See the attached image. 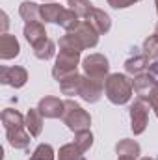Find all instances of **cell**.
<instances>
[{"instance_id":"1","label":"cell","mask_w":158,"mask_h":160,"mask_svg":"<svg viewBox=\"0 0 158 160\" xmlns=\"http://www.w3.org/2000/svg\"><path fill=\"white\" fill-rule=\"evenodd\" d=\"M132 80L128 78L126 75H121V73H114V75H108V78L104 82V93L108 97V101L112 104H126L132 97Z\"/></svg>"},{"instance_id":"2","label":"cell","mask_w":158,"mask_h":160,"mask_svg":"<svg viewBox=\"0 0 158 160\" xmlns=\"http://www.w3.org/2000/svg\"><path fill=\"white\" fill-rule=\"evenodd\" d=\"M62 119L67 125V128L73 130V132L89 130V127H91V118H89V114H87L80 104H77L75 101H71V99L65 101V110H63Z\"/></svg>"},{"instance_id":"3","label":"cell","mask_w":158,"mask_h":160,"mask_svg":"<svg viewBox=\"0 0 158 160\" xmlns=\"http://www.w3.org/2000/svg\"><path fill=\"white\" fill-rule=\"evenodd\" d=\"M80 62V52L77 50H65V48H60V54L56 58V65L52 69V77L60 80L71 73H77V65Z\"/></svg>"},{"instance_id":"4","label":"cell","mask_w":158,"mask_h":160,"mask_svg":"<svg viewBox=\"0 0 158 160\" xmlns=\"http://www.w3.org/2000/svg\"><path fill=\"white\" fill-rule=\"evenodd\" d=\"M82 67H84L86 77H87V78H93V80H102V82H106L108 73H110L108 58L102 56V54H89L87 58H84Z\"/></svg>"},{"instance_id":"5","label":"cell","mask_w":158,"mask_h":160,"mask_svg":"<svg viewBox=\"0 0 158 160\" xmlns=\"http://www.w3.org/2000/svg\"><path fill=\"white\" fill-rule=\"evenodd\" d=\"M147 123H149V102H145V99L140 97L130 106V128L138 136L145 132Z\"/></svg>"},{"instance_id":"6","label":"cell","mask_w":158,"mask_h":160,"mask_svg":"<svg viewBox=\"0 0 158 160\" xmlns=\"http://www.w3.org/2000/svg\"><path fill=\"white\" fill-rule=\"evenodd\" d=\"M28 80V73L24 67H6L2 65L0 67V82L6 84V86H11V88H22Z\"/></svg>"},{"instance_id":"7","label":"cell","mask_w":158,"mask_h":160,"mask_svg":"<svg viewBox=\"0 0 158 160\" xmlns=\"http://www.w3.org/2000/svg\"><path fill=\"white\" fill-rule=\"evenodd\" d=\"M41 114L48 119H56V118H62L63 116V110H65V101H60L58 97H43L39 101V106H37Z\"/></svg>"},{"instance_id":"8","label":"cell","mask_w":158,"mask_h":160,"mask_svg":"<svg viewBox=\"0 0 158 160\" xmlns=\"http://www.w3.org/2000/svg\"><path fill=\"white\" fill-rule=\"evenodd\" d=\"M102 89H104V82L102 80H93V78L84 77L82 89H80V97L86 102H97L102 97Z\"/></svg>"},{"instance_id":"9","label":"cell","mask_w":158,"mask_h":160,"mask_svg":"<svg viewBox=\"0 0 158 160\" xmlns=\"http://www.w3.org/2000/svg\"><path fill=\"white\" fill-rule=\"evenodd\" d=\"M73 34H75V38L80 41V45H82L84 48H93V47L99 43V32H97L87 21L80 22V26L73 32Z\"/></svg>"},{"instance_id":"10","label":"cell","mask_w":158,"mask_h":160,"mask_svg":"<svg viewBox=\"0 0 158 160\" xmlns=\"http://www.w3.org/2000/svg\"><path fill=\"white\" fill-rule=\"evenodd\" d=\"M86 21L99 32V36H101V34H108L110 28H112V19H110V15H108L106 11H102V9H97V8H93V11L87 15Z\"/></svg>"},{"instance_id":"11","label":"cell","mask_w":158,"mask_h":160,"mask_svg":"<svg viewBox=\"0 0 158 160\" xmlns=\"http://www.w3.org/2000/svg\"><path fill=\"white\" fill-rule=\"evenodd\" d=\"M158 84L153 80V77L149 73H141V75H136L134 80H132V88H134V93L141 99L149 97L153 93V89L156 88Z\"/></svg>"},{"instance_id":"12","label":"cell","mask_w":158,"mask_h":160,"mask_svg":"<svg viewBox=\"0 0 158 160\" xmlns=\"http://www.w3.org/2000/svg\"><path fill=\"white\" fill-rule=\"evenodd\" d=\"M21 52V45L15 36L11 34H2L0 38V58L2 60H11V58H17Z\"/></svg>"},{"instance_id":"13","label":"cell","mask_w":158,"mask_h":160,"mask_svg":"<svg viewBox=\"0 0 158 160\" xmlns=\"http://www.w3.org/2000/svg\"><path fill=\"white\" fill-rule=\"evenodd\" d=\"M82 82H84V77H82V75H78V73H71V75L63 77L58 84H60V89H62L63 95L73 97V95H80Z\"/></svg>"},{"instance_id":"14","label":"cell","mask_w":158,"mask_h":160,"mask_svg":"<svg viewBox=\"0 0 158 160\" xmlns=\"http://www.w3.org/2000/svg\"><path fill=\"white\" fill-rule=\"evenodd\" d=\"M24 38L26 41L32 45V47H36V45H39L41 41L47 39V30H45V26H43V22H26V26H24Z\"/></svg>"},{"instance_id":"15","label":"cell","mask_w":158,"mask_h":160,"mask_svg":"<svg viewBox=\"0 0 158 160\" xmlns=\"http://www.w3.org/2000/svg\"><path fill=\"white\" fill-rule=\"evenodd\" d=\"M6 136H7V142H9L11 147H15V149H26L30 145V136L32 134H28L24 130V127H21V128H9V130H6Z\"/></svg>"},{"instance_id":"16","label":"cell","mask_w":158,"mask_h":160,"mask_svg":"<svg viewBox=\"0 0 158 160\" xmlns=\"http://www.w3.org/2000/svg\"><path fill=\"white\" fill-rule=\"evenodd\" d=\"M140 151H141L140 143H138L136 140H128V138L121 140L117 145H116V153H117V157H126V158H138V157H140Z\"/></svg>"},{"instance_id":"17","label":"cell","mask_w":158,"mask_h":160,"mask_svg":"<svg viewBox=\"0 0 158 160\" xmlns=\"http://www.w3.org/2000/svg\"><path fill=\"white\" fill-rule=\"evenodd\" d=\"M145 67H149V58L145 54H134L132 58H128L125 62V71L128 75H134V77L141 75Z\"/></svg>"},{"instance_id":"18","label":"cell","mask_w":158,"mask_h":160,"mask_svg":"<svg viewBox=\"0 0 158 160\" xmlns=\"http://www.w3.org/2000/svg\"><path fill=\"white\" fill-rule=\"evenodd\" d=\"M2 125L6 127V130L21 128V127H26V118H22V114H19L13 108H6L2 112Z\"/></svg>"},{"instance_id":"19","label":"cell","mask_w":158,"mask_h":160,"mask_svg":"<svg viewBox=\"0 0 158 160\" xmlns=\"http://www.w3.org/2000/svg\"><path fill=\"white\" fill-rule=\"evenodd\" d=\"M26 130L37 138L43 130V114H41L37 108H30L28 114H26Z\"/></svg>"},{"instance_id":"20","label":"cell","mask_w":158,"mask_h":160,"mask_svg":"<svg viewBox=\"0 0 158 160\" xmlns=\"http://www.w3.org/2000/svg\"><path fill=\"white\" fill-rule=\"evenodd\" d=\"M19 13L26 22H37L41 19V6H37L36 2L26 0L19 6Z\"/></svg>"},{"instance_id":"21","label":"cell","mask_w":158,"mask_h":160,"mask_svg":"<svg viewBox=\"0 0 158 160\" xmlns=\"http://www.w3.org/2000/svg\"><path fill=\"white\" fill-rule=\"evenodd\" d=\"M63 11L65 9L60 4H54V2L43 4L41 6V21H45V22H56L58 24V21H60V17H62Z\"/></svg>"},{"instance_id":"22","label":"cell","mask_w":158,"mask_h":160,"mask_svg":"<svg viewBox=\"0 0 158 160\" xmlns=\"http://www.w3.org/2000/svg\"><path fill=\"white\" fill-rule=\"evenodd\" d=\"M58 160H86V157H84V151H80L78 145L73 142V143H65L60 147Z\"/></svg>"},{"instance_id":"23","label":"cell","mask_w":158,"mask_h":160,"mask_svg":"<svg viewBox=\"0 0 158 160\" xmlns=\"http://www.w3.org/2000/svg\"><path fill=\"white\" fill-rule=\"evenodd\" d=\"M80 17L73 11V9H65L63 13H62V17H60V21H58V24L63 28V30H67V32H75L77 28L80 26Z\"/></svg>"},{"instance_id":"24","label":"cell","mask_w":158,"mask_h":160,"mask_svg":"<svg viewBox=\"0 0 158 160\" xmlns=\"http://www.w3.org/2000/svg\"><path fill=\"white\" fill-rule=\"evenodd\" d=\"M54 52H56V45H54V41L48 39V38L34 47V54H36L37 60H45L47 62V60H50L54 56Z\"/></svg>"},{"instance_id":"25","label":"cell","mask_w":158,"mask_h":160,"mask_svg":"<svg viewBox=\"0 0 158 160\" xmlns=\"http://www.w3.org/2000/svg\"><path fill=\"white\" fill-rule=\"evenodd\" d=\"M69 9H73L80 19H87V15L93 11V6L89 4V0H69L67 2Z\"/></svg>"},{"instance_id":"26","label":"cell","mask_w":158,"mask_h":160,"mask_svg":"<svg viewBox=\"0 0 158 160\" xmlns=\"http://www.w3.org/2000/svg\"><path fill=\"white\" fill-rule=\"evenodd\" d=\"M143 54L149 60H158V34H153L143 41Z\"/></svg>"},{"instance_id":"27","label":"cell","mask_w":158,"mask_h":160,"mask_svg":"<svg viewBox=\"0 0 158 160\" xmlns=\"http://www.w3.org/2000/svg\"><path fill=\"white\" fill-rule=\"evenodd\" d=\"M75 143L78 145L80 151H89L91 145H93V134L89 130H82V132H77V138H75Z\"/></svg>"},{"instance_id":"28","label":"cell","mask_w":158,"mask_h":160,"mask_svg":"<svg viewBox=\"0 0 158 160\" xmlns=\"http://www.w3.org/2000/svg\"><path fill=\"white\" fill-rule=\"evenodd\" d=\"M28 160H54V149L48 143H41Z\"/></svg>"},{"instance_id":"29","label":"cell","mask_w":158,"mask_h":160,"mask_svg":"<svg viewBox=\"0 0 158 160\" xmlns=\"http://www.w3.org/2000/svg\"><path fill=\"white\" fill-rule=\"evenodd\" d=\"M60 48H65V50H77V52H82V50H84V47L80 45V41L75 38L73 32H69L67 36H63V38L60 39Z\"/></svg>"},{"instance_id":"30","label":"cell","mask_w":158,"mask_h":160,"mask_svg":"<svg viewBox=\"0 0 158 160\" xmlns=\"http://www.w3.org/2000/svg\"><path fill=\"white\" fill-rule=\"evenodd\" d=\"M136 2H140V0H108V6H112L114 9H125Z\"/></svg>"},{"instance_id":"31","label":"cell","mask_w":158,"mask_h":160,"mask_svg":"<svg viewBox=\"0 0 158 160\" xmlns=\"http://www.w3.org/2000/svg\"><path fill=\"white\" fill-rule=\"evenodd\" d=\"M147 99H149V104H151V108L155 110V114H156V118H158V86L153 89V93Z\"/></svg>"},{"instance_id":"32","label":"cell","mask_w":158,"mask_h":160,"mask_svg":"<svg viewBox=\"0 0 158 160\" xmlns=\"http://www.w3.org/2000/svg\"><path fill=\"white\" fill-rule=\"evenodd\" d=\"M149 75H151L153 80L158 84V60L155 62V63H151V65H149Z\"/></svg>"},{"instance_id":"33","label":"cell","mask_w":158,"mask_h":160,"mask_svg":"<svg viewBox=\"0 0 158 160\" xmlns=\"http://www.w3.org/2000/svg\"><path fill=\"white\" fill-rule=\"evenodd\" d=\"M0 17H2V34H6V30H7V24H9V22H7V15L2 11V13H0Z\"/></svg>"},{"instance_id":"34","label":"cell","mask_w":158,"mask_h":160,"mask_svg":"<svg viewBox=\"0 0 158 160\" xmlns=\"http://www.w3.org/2000/svg\"><path fill=\"white\" fill-rule=\"evenodd\" d=\"M117 160H136V158H126V157H119Z\"/></svg>"},{"instance_id":"35","label":"cell","mask_w":158,"mask_h":160,"mask_svg":"<svg viewBox=\"0 0 158 160\" xmlns=\"http://www.w3.org/2000/svg\"><path fill=\"white\" fill-rule=\"evenodd\" d=\"M140 160H156V158H151V157H143V158H140Z\"/></svg>"},{"instance_id":"36","label":"cell","mask_w":158,"mask_h":160,"mask_svg":"<svg viewBox=\"0 0 158 160\" xmlns=\"http://www.w3.org/2000/svg\"><path fill=\"white\" fill-rule=\"evenodd\" d=\"M155 34H158V22H156V26H155Z\"/></svg>"},{"instance_id":"37","label":"cell","mask_w":158,"mask_h":160,"mask_svg":"<svg viewBox=\"0 0 158 160\" xmlns=\"http://www.w3.org/2000/svg\"><path fill=\"white\" fill-rule=\"evenodd\" d=\"M155 4H156V13H158V0H155Z\"/></svg>"}]
</instances>
